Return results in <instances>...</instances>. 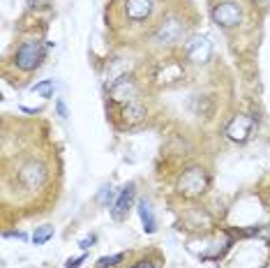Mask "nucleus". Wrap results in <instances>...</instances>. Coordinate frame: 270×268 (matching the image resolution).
Returning <instances> with one entry per match:
<instances>
[{"label": "nucleus", "instance_id": "obj_6", "mask_svg": "<svg viewBox=\"0 0 270 268\" xmlns=\"http://www.w3.org/2000/svg\"><path fill=\"white\" fill-rule=\"evenodd\" d=\"M254 127V118H245V116H238L235 120H231V125L227 127V134L235 141H245L247 134L252 132Z\"/></svg>", "mask_w": 270, "mask_h": 268}, {"label": "nucleus", "instance_id": "obj_19", "mask_svg": "<svg viewBox=\"0 0 270 268\" xmlns=\"http://www.w3.org/2000/svg\"><path fill=\"white\" fill-rule=\"evenodd\" d=\"M132 268H157V264H153V261H139V264H134Z\"/></svg>", "mask_w": 270, "mask_h": 268}, {"label": "nucleus", "instance_id": "obj_8", "mask_svg": "<svg viewBox=\"0 0 270 268\" xmlns=\"http://www.w3.org/2000/svg\"><path fill=\"white\" fill-rule=\"evenodd\" d=\"M183 23L180 21H169L164 26L159 28V33H157V42H162V44H174L178 42L180 37H183Z\"/></svg>", "mask_w": 270, "mask_h": 268}, {"label": "nucleus", "instance_id": "obj_17", "mask_svg": "<svg viewBox=\"0 0 270 268\" xmlns=\"http://www.w3.org/2000/svg\"><path fill=\"white\" fill-rule=\"evenodd\" d=\"M83 259H86L83 254H81V257H77V259H67V261H65V268H78L81 264H83Z\"/></svg>", "mask_w": 270, "mask_h": 268}, {"label": "nucleus", "instance_id": "obj_9", "mask_svg": "<svg viewBox=\"0 0 270 268\" xmlns=\"http://www.w3.org/2000/svg\"><path fill=\"white\" fill-rule=\"evenodd\" d=\"M185 51H187V56L192 58L194 63H201V60H206L210 56V44L208 39H203V37H194V39L187 42Z\"/></svg>", "mask_w": 270, "mask_h": 268}, {"label": "nucleus", "instance_id": "obj_3", "mask_svg": "<svg viewBox=\"0 0 270 268\" xmlns=\"http://www.w3.org/2000/svg\"><path fill=\"white\" fill-rule=\"evenodd\" d=\"M206 183H208V180H206V173H203V169H190L183 176V180H180V192H185V194L194 197V194L203 192Z\"/></svg>", "mask_w": 270, "mask_h": 268}, {"label": "nucleus", "instance_id": "obj_5", "mask_svg": "<svg viewBox=\"0 0 270 268\" xmlns=\"http://www.w3.org/2000/svg\"><path fill=\"white\" fill-rule=\"evenodd\" d=\"M132 199H134V183L122 188V192L118 194V199H116L114 208H111V217H114L116 222L125 220V215H127V211H130V206H132Z\"/></svg>", "mask_w": 270, "mask_h": 268}, {"label": "nucleus", "instance_id": "obj_15", "mask_svg": "<svg viewBox=\"0 0 270 268\" xmlns=\"http://www.w3.org/2000/svg\"><path fill=\"white\" fill-rule=\"evenodd\" d=\"M97 201L102 206H109L111 201H114V190H111V185H106V188H102V192L97 194Z\"/></svg>", "mask_w": 270, "mask_h": 268}, {"label": "nucleus", "instance_id": "obj_4", "mask_svg": "<svg viewBox=\"0 0 270 268\" xmlns=\"http://www.w3.org/2000/svg\"><path fill=\"white\" fill-rule=\"evenodd\" d=\"M111 97L116 102H136V86H134V81L127 79V77H120V79L116 81L114 86H111Z\"/></svg>", "mask_w": 270, "mask_h": 268}, {"label": "nucleus", "instance_id": "obj_18", "mask_svg": "<svg viewBox=\"0 0 270 268\" xmlns=\"http://www.w3.org/2000/svg\"><path fill=\"white\" fill-rule=\"evenodd\" d=\"M56 107H58L60 118H67V107H65V102H62V99H58V102H56Z\"/></svg>", "mask_w": 270, "mask_h": 268}, {"label": "nucleus", "instance_id": "obj_11", "mask_svg": "<svg viewBox=\"0 0 270 268\" xmlns=\"http://www.w3.org/2000/svg\"><path fill=\"white\" fill-rule=\"evenodd\" d=\"M139 217H141V222H143V231L146 233H155L157 231V220H155V215H153V208H150V204L146 201V199H141L139 201Z\"/></svg>", "mask_w": 270, "mask_h": 268}, {"label": "nucleus", "instance_id": "obj_13", "mask_svg": "<svg viewBox=\"0 0 270 268\" xmlns=\"http://www.w3.org/2000/svg\"><path fill=\"white\" fill-rule=\"evenodd\" d=\"M33 93L42 95V97H53V81L46 79V81H42V83H35V86H33Z\"/></svg>", "mask_w": 270, "mask_h": 268}, {"label": "nucleus", "instance_id": "obj_10", "mask_svg": "<svg viewBox=\"0 0 270 268\" xmlns=\"http://www.w3.org/2000/svg\"><path fill=\"white\" fill-rule=\"evenodd\" d=\"M19 178L23 180L28 188H37L44 180V167L42 164H35V162H28L26 167L19 171Z\"/></svg>", "mask_w": 270, "mask_h": 268}, {"label": "nucleus", "instance_id": "obj_21", "mask_svg": "<svg viewBox=\"0 0 270 268\" xmlns=\"http://www.w3.org/2000/svg\"><path fill=\"white\" fill-rule=\"evenodd\" d=\"M39 2H42V0H28V5H33V7H35V5H39Z\"/></svg>", "mask_w": 270, "mask_h": 268}, {"label": "nucleus", "instance_id": "obj_16", "mask_svg": "<svg viewBox=\"0 0 270 268\" xmlns=\"http://www.w3.org/2000/svg\"><path fill=\"white\" fill-rule=\"evenodd\" d=\"M95 241H97V236H95V233H90V236H86V238H81L78 248H81V250H88V248H93V245H95Z\"/></svg>", "mask_w": 270, "mask_h": 268}, {"label": "nucleus", "instance_id": "obj_1", "mask_svg": "<svg viewBox=\"0 0 270 268\" xmlns=\"http://www.w3.org/2000/svg\"><path fill=\"white\" fill-rule=\"evenodd\" d=\"M44 58V49H42V42H37V39H28L23 44L17 49V54H14V63L21 72H33L39 67Z\"/></svg>", "mask_w": 270, "mask_h": 268}, {"label": "nucleus", "instance_id": "obj_7", "mask_svg": "<svg viewBox=\"0 0 270 268\" xmlns=\"http://www.w3.org/2000/svg\"><path fill=\"white\" fill-rule=\"evenodd\" d=\"M125 12H127V17L134 19V21H143V19H148L150 12H153V0H127V2H125Z\"/></svg>", "mask_w": 270, "mask_h": 268}, {"label": "nucleus", "instance_id": "obj_12", "mask_svg": "<svg viewBox=\"0 0 270 268\" xmlns=\"http://www.w3.org/2000/svg\"><path fill=\"white\" fill-rule=\"evenodd\" d=\"M51 238H53V227L51 224H44V227L35 229V233H33V243H35V245H44V243L51 241Z\"/></svg>", "mask_w": 270, "mask_h": 268}, {"label": "nucleus", "instance_id": "obj_2", "mask_svg": "<svg viewBox=\"0 0 270 268\" xmlns=\"http://www.w3.org/2000/svg\"><path fill=\"white\" fill-rule=\"evenodd\" d=\"M212 19H215V23H219V26H224V28L238 26L240 19H243V9H240L238 2L227 0V2H219V5L212 7Z\"/></svg>", "mask_w": 270, "mask_h": 268}, {"label": "nucleus", "instance_id": "obj_20", "mask_svg": "<svg viewBox=\"0 0 270 268\" xmlns=\"http://www.w3.org/2000/svg\"><path fill=\"white\" fill-rule=\"evenodd\" d=\"M5 236H14V238H26V233H23V231H7Z\"/></svg>", "mask_w": 270, "mask_h": 268}, {"label": "nucleus", "instance_id": "obj_14", "mask_svg": "<svg viewBox=\"0 0 270 268\" xmlns=\"http://www.w3.org/2000/svg\"><path fill=\"white\" fill-rule=\"evenodd\" d=\"M125 259V254H111V257H102V259L97 261V266L99 268H109V266H116V264H120Z\"/></svg>", "mask_w": 270, "mask_h": 268}]
</instances>
